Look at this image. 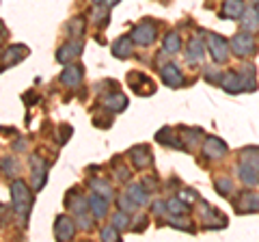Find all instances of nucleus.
Returning <instances> with one entry per match:
<instances>
[{"mask_svg": "<svg viewBox=\"0 0 259 242\" xmlns=\"http://www.w3.org/2000/svg\"><path fill=\"white\" fill-rule=\"evenodd\" d=\"M11 204H13V210L18 212L20 219L28 214L30 210V204H32V197H30V190L26 186L24 180H15L11 184Z\"/></svg>", "mask_w": 259, "mask_h": 242, "instance_id": "f257e3e1", "label": "nucleus"}, {"mask_svg": "<svg viewBox=\"0 0 259 242\" xmlns=\"http://www.w3.org/2000/svg\"><path fill=\"white\" fill-rule=\"evenodd\" d=\"M156 24L153 22H147V20H143L141 24H136V26L132 28V37L134 39V44H139V46H149L153 44V39H156Z\"/></svg>", "mask_w": 259, "mask_h": 242, "instance_id": "f03ea898", "label": "nucleus"}, {"mask_svg": "<svg viewBox=\"0 0 259 242\" xmlns=\"http://www.w3.org/2000/svg\"><path fill=\"white\" fill-rule=\"evenodd\" d=\"M207 48H209V52H212L216 63H225L227 59H229L231 44H227L225 37H221V35H207Z\"/></svg>", "mask_w": 259, "mask_h": 242, "instance_id": "7ed1b4c3", "label": "nucleus"}, {"mask_svg": "<svg viewBox=\"0 0 259 242\" xmlns=\"http://www.w3.org/2000/svg\"><path fill=\"white\" fill-rule=\"evenodd\" d=\"M231 50L238 56H248L255 52V39L250 33H238L231 39Z\"/></svg>", "mask_w": 259, "mask_h": 242, "instance_id": "20e7f679", "label": "nucleus"}, {"mask_svg": "<svg viewBox=\"0 0 259 242\" xmlns=\"http://www.w3.org/2000/svg\"><path fill=\"white\" fill-rule=\"evenodd\" d=\"M82 54V44L80 42H69L59 48V52H56V61L59 63H71L74 59Z\"/></svg>", "mask_w": 259, "mask_h": 242, "instance_id": "39448f33", "label": "nucleus"}, {"mask_svg": "<svg viewBox=\"0 0 259 242\" xmlns=\"http://www.w3.org/2000/svg\"><path fill=\"white\" fill-rule=\"evenodd\" d=\"M7 50H9V52L3 54V69L15 65V63H20L24 56H28V48L22 46V44H15L11 48H7Z\"/></svg>", "mask_w": 259, "mask_h": 242, "instance_id": "423d86ee", "label": "nucleus"}, {"mask_svg": "<svg viewBox=\"0 0 259 242\" xmlns=\"http://www.w3.org/2000/svg\"><path fill=\"white\" fill-rule=\"evenodd\" d=\"M76 233V223H71V219L67 216H59L54 225V236L59 240H71Z\"/></svg>", "mask_w": 259, "mask_h": 242, "instance_id": "0eeeda50", "label": "nucleus"}, {"mask_svg": "<svg viewBox=\"0 0 259 242\" xmlns=\"http://www.w3.org/2000/svg\"><path fill=\"white\" fill-rule=\"evenodd\" d=\"M203 154L207 158H212V160H218V158H223L227 154V145L221 139H216V136H207L205 145H203Z\"/></svg>", "mask_w": 259, "mask_h": 242, "instance_id": "6e6552de", "label": "nucleus"}, {"mask_svg": "<svg viewBox=\"0 0 259 242\" xmlns=\"http://www.w3.org/2000/svg\"><path fill=\"white\" fill-rule=\"evenodd\" d=\"M160 74H162V80H164V85H168V87H182V85H184L182 69L177 67V65H173V63H168V65H162Z\"/></svg>", "mask_w": 259, "mask_h": 242, "instance_id": "1a4fd4ad", "label": "nucleus"}, {"mask_svg": "<svg viewBox=\"0 0 259 242\" xmlns=\"http://www.w3.org/2000/svg\"><path fill=\"white\" fill-rule=\"evenodd\" d=\"M236 206H238V212H259V195L257 192H242L240 199L236 201Z\"/></svg>", "mask_w": 259, "mask_h": 242, "instance_id": "9d476101", "label": "nucleus"}, {"mask_svg": "<svg viewBox=\"0 0 259 242\" xmlns=\"http://www.w3.org/2000/svg\"><path fill=\"white\" fill-rule=\"evenodd\" d=\"M130 158H132L136 169H145L147 165H151V151L147 145H134V147L130 149Z\"/></svg>", "mask_w": 259, "mask_h": 242, "instance_id": "9b49d317", "label": "nucleus"}, {"mask_svg": "<svg viewBox=\"0 0 259 242\" xmlns=\"http://www.w3.org/2000/svg\"><path fill=\"white\" fill-rule=\"evenodd\" d=\"M244 0H225L221 15L225 20H240L244 15Z\"/></svg>", "mask_w": 259, "mask_h": 242, "instance_id": "f8f14e48", "label": "nucleus"}, {"mask_svg": "<svg viewBox=\"0 0 259 242\" xmlns=\"http://www.w3.org/2000/svg\"><path fill=\"white\" fill-rule=\"evenodd\" d=\"M238 175H240V180H242V184H244V186L255 188L257 184H259V169L250 167V165H246V163H242V165L238 167Z\"/></svg>", "mask_w": 259, "mask_h": 242, "instance_id": "ddd939ff", "label": "nucleus"}, {"mask_svg": "<svg viewBox=\"0 0 259 242\" xmlns=\"http://www.w3.org/2000/svg\"><path fill=\"white\" fill-rule=\"evenodd\" d=\"M205 56V46L203 42H201L199 37H192L188 42V50H186V59H188V63H201Z\"/></svg>", "mask_w": 259, "mask_h": 242, "instance_id": "4468645a", "label": "nucleus"}, {"mask_svg": "<svg viewBox=\"0 0 259 242\" xmlns=\"http://www.w3.org/2000/svg\"><path fill=\"white\" fill-rule=\"evenodd\" d=\"M89 210H91L93 219H104L106 212H108V199L95 192V195L89 197Z\"/></svg>", "mask_w": 259, "mask_h": 242, "instance_id": "2eb2a0df", "label": "nucleus"}, {"mask_svg": "<svg viewBox=\"0 0 259 242\" xmlns=\"http://www.w3.org/2000/svg\"><path fill=\"white\" fill-rule=\"evenodd\" d=\"M80 80H82V67H80V65L65 67V71L61 74V83L67 85V87H78Z\"/></svg>", "mask_w": 259, "mask_h": 242, "instance_id": "dca6fc26", "label": "nucleus"}, {"mask_svg": "<svg viewBox=\"0 0 259 242\" xmlns=\"http://www.w3.org/2000/svg\"><path fill=\"white\" fill-rule=\"evenodd\" d=\"M104 106H106L110 112H121L127 106V98L123 93H108L106 98H104Z\"/></svg>", "mask_w": 259, "mask_h": 242, "instance_id": "f3484780", "label": "nucleus"}, {"mask_svg": "<svg viewBox=\"0 0 259 242\" xmlns=\"http://www.w3.org/2000/svg\"><path fill=\"white\" fill-rule=\"evenodd\" d=\"M132 37H119L115 44H112V54L117 56V59H127L130 54H132Z\"/></svg>", "mask_w": 259, "mask_h": 242, "instance_id": "a211bd4d", "label": "nucleus"}, {"mask_svg": "<svg viewBox=\"0 0 259 242\" xmlns=\"http://www.w3.org/2000/svg\"><path fill=\"white\" fill-rule=\"evenodd\" d=\"M238 74H240V80H242L244 91H255V89H257V80H255L253 65H242V69L238 71Z\"/></svg>", "mask_w": 259, "mask_h": 242, "instance_id": "6ab92c4d", "label": "nucleus"}, {"mask_svg": "<svg viewBox=\"0 0 259 242\" xmlns=\"http://www.w3.org/2000/svg\"><path fill=\"white\" fill-rule=\"evenodd\" d=\"M223 89L227 93H240L244 91V87H242V80H240V74H233V71H229V74L223 76Z\"/></svg>", "mask_w": 259, "mask_h": 242, "instance_id": "aec40b11", "label": "nucleus"}, {"mask_svg": "<svg viewBox=\"0 0 259 242\" xmlns=\"http://www.w3.org/2000/svg\"><path fill=\"white\" fill-rule=\"evenodd\" d=\"M156 141H158V143H162V145H168V147H177V149H182V147H184L182 136H180V139H175V136L171 134V130H168V128H164V130H160V132H158Z\"/></svg>", "mask_w": 259, "mask_h": 242, "instance_id": "412c9836", "label": "nucleus"}, {"mask_svg": "<svg viewBox=\"0 0 259 242\" xmlns=\"http://www.w3.org/2000/svg\"><path fill=\"white\" fill-rule=\"evenodd\" d=\"M166 206H168V212L171 214H188L190 212V206H188V201H184L182 197H173V199H168L166 201Z\"/></svg>", "mask_w": 259, "mask_h": 242, "instance_id": "4be33fe9", "label": "nucleus"}, {"mask_svg": "<svg viewBox=\"0 0 259 242\" xmlns=\"http://www.w3.org/2000/svg\"><path fill=\"white\" fill-rule=\"evenodd\" d=\"M240 22H242V28L253 33V30L259 28V11H244V15L240 18Z\"/></svg>", "mask_w": 259, "mask_h": 242, "instance_id": "5701e85b", "label": "nucleus"}, {"mask_svg": "<svg viewBox=\"0 0 259 242\" xmlns=\"http://www.w3.org/2000/svg\"><path fill=\"white\" fill-rule=\"evenodd\" d=\"M127 195L132 197L139 206H147V201H149L147 192H145V188H143V186H139V184H132V186L127 188Z\"/></svg>", "mask_w": 259, "mask_h": 242, "instance_id": "b1692460", "label": "nucleus"}, {"mask_svg": "<svg viewBox=\"0 0 259 242\" xmlns=\"http://www.w3.org/2000/svg\"><path fill=\"white\" fill-rule=\"evenodd\" d=\"M91 188H93V192H97V195L112 199V186L106 180H91Z\"/></svg>", "mask_w": 259, "mask_h": 242, "instance_id": "393cba45", "label": "nucleus"}, {"mask_svg": "<svg viewBox=\"0 0 259 242\" xmlns=\"http://www.w3.org/2000/svg\"><path fill=\"white\" fill-rule=\"evenodd\" d=\"M164 50H166L168 54L180 52V50H182V39H180V35H177V33H168V35L164 37Z\"/></svg>", "mask_w": 259, "mask_h": 242, "instance_id": "a878e982", "label": "nucleus"}, {"mask_svg": "<svg viewBox=\"0 0 259 242\" xmlns=\"http://www.w3.org/2000/svg\"><path fill=\"white\" fill-rule=\"evenodd\" d=\"M82 33H84V20L82 18L69 20V24H67V35L69 37H78V35H82Z\"/></svg>", "mask_w": 259, "mask_h": 242, "instance_id": "bb28decb", "label": "nucleus"}, {"mask_svg": "<svg viewBox=\"0 0 259 242\" xmlns=\"http://www.w3.org/2000/svg\"><path fill=\"white\" fill-rule=\"evenodd\" d=\"M242 163H246V165H250V167L259 169V149H257V147L244 149V151H242Z\"/></svg>", "mask_w": 259, "mask_h": 242, "instance_id": "cd10ccee", "label": "nucleus"}, {"mask_svg": "<svg viewBox=\"0 0 259 242\" xmlns=\"http://www.w3.org/2000/svg\"><path fill=\"white\" fill-rule=\"evenodd\" d=\"M112 225L119 229V231H123V229H127L130 227V214L127 212H123V210H119V212L112 216Z\"/></svg>", "mask_w": 259, "mask_h": 242, "instance_id": "c85d7f7f", "label": "nucleus"}, {"mask_svg": "<svg viewBox=\"0 0 259 242\" xmlns=\"http://www.w3.org/2000/svg\"><path fill=\"white\" fill-rule=\"evenodd\" d=\"M205 80L207 83H212V85H221L223 83V74H221V69H216V67H205Z\"/></svg>", "mask_w": 259, "mask_h": 242, "instance_id": "c756f323", "label": "nucleus"}, {"mask_svg": "<svg viewBox=\"0 0 259 242\" xmlns=\"http://www.w3.org/2000/svg\"><path fill=\"white\" fill-rule=\"evenodd\" d=\"M119 210H123V212H127V214H132L134 210H136V201L130 197V195H125V197H121L119 199Z\"/></svg>", "mask_w": 259, "mask_h": 242, "instance_id": "7c9ffc66", "label": "nucleus"}, {"mask_svg": "<svg viewBox=\"0 0 259 242\" xmlns=\"http://www.w3.org/2000/svg\"><path fill=\"white\" fill-rule=\"evenodd\" d=\"M233 188V182L229 180V177H221V180H216V190L221 192V195H229Z\"/></svg>", "mask_w": 259, "mask_h": 242, "instance_id": "2f4dec72", "label": "nucleus"}, {"mask_svg": "<svg viewBox=\"0 0 259 242\" xmlns=\"http://www.w3.org/2000/svg\"><path fill=\"white\" fill-rule=\"evenodd\" d=\"M100 238L102 240H119V229L115 227V225H106V227L102 229V233H100Z\"/></svg>", "mask_w": 259, "mask_h": 242, "instance_id": "473e14b6", "label": "nucleus"}, {"mask_svg": "<svg viewBox=\"0 0 259 242\" xmlns=\"http://www.w3.org/2000/svg\"><path fill=\"white\" fill-rule=\"evenodd\" d=\"M3 171L5 175H15L18 173V163L13 158H3Z\"/></svg>", "mask_w": 259, "mask_h": 242, "instance_id": "72a5a7b5", "label": "nucleus"}, {"mask_svg": "<svg viewBox=\"0 0 259 242\" xmlns=\"http://www.w3.org/2000/svg\"><path fill=\"white\" fill-rule=\"evenodd\" d=\"M93 22H95V24H102V26H104V24L108 22V18H106V11L100 9V7H95V9H93Z\"/></svg>", "mask_w": 259, "mask_h": 242, "instance_id": "f704fd0d", "label": "nucleus"}, {"mask_svg": "<svg viewBox=\"0 0 259 242\" xmlns=\"http://www.w3.org/2000/svg\"><path fill=\"white\" fill-rule=\"evenodd\" d=\"M164 212H168V206L164 204V201H156L153 204V214H158V216H162Z\"/></svg>", "mask_w": 259, "mask_h": 242, "instance_id": "c9c22d12", "label": "nucleus"}, {"mask_svg": "<svg viewBox=\"0 0 259 242\" xmlns=\"http://www.w3.org/2000/svg\"><path fill=\"white\" fill-rule=\"evenodd\" d=\"M117 180H121V182H125L127 177H130V169L127 167H117Z\"/></svg>", "mask_w": 259, "mask_h": 242, "instance_id": "e433bc0d", "label": "nucleus"}, {"mask_svg": "<svg viewBox=\"0 0 259 242\" xmlns=\"http://www.w3.org/2000/svg\"><path fill=\"white\" fill-rule=\"evenodd\" d=\"M78 221H80V227H82V229H91V219L84 216V212L78 214Z\"/></svg>", "mask_w": 259, "mask_h": 242, "instance_id": "4c0bfd02", "label": "nucleus"}, {"mask_svg": "<svg viewBox=\"0 0 259 242\" xmlns=\"http://www.w3.org/2000/svg\"><path fill=\"white\" fill-rule=\"evenodd\" d=\"M177 197H182L184 201H192V199H197V195H194L192 190H182V192H180V195H177Z\"/></svg>", "mask_w": 259, "mask_h": 242, "instance_id": "58836bf2", "label": "nucleus"}, {"mask_svg": "<svg viewBox=\"0 0 259 242\" xmlns=\"http://www.w3.org/2000/svg\"><path fill=\"white\" fill-rule=\"evenodd\" d=\"M24 147H26V143H24V139H18V141H15V145H13V149H15V151H22Z\"/></svg>", "mask_w": 259, "mask_h": 242, "instance_id": "ea45409f", "label": "nucleus"}, {"mask_svg": "<svg viewBox=\"0 0 259 242\" xmlns=\"http://www.w3.org/2000/svg\"><path fill=\"white\" fill-rule=\"evenodd\" d=\"M117 3H121V0H106V5H108V7H115Z\"/></svg>", "mask_w": 259, "mask_h": 242, "instance_id": "a19ab883", "label": "nucleus"}, {"mask_svg": "<svg viewBox=\"0 0 259 242\" xmlns=\"http://www.w3.org/2000/svg\"><path fill=\"white\" fill-rule=\"evenodd\" d=\"M93 3H95V5H100V3H106V0H93Z\"/></svg>", "mask_w": 259, "mask_h": 242, "instance_id": "79ce46f5", "label": "nucleus"}, {"mask_svg": "<svg viewBox=\"0 0 259 242\" xmlns=\"http://www.w3.org/2000/svg\"><path fill=\"white\" fill-rule=\"evenodd\" d=\"M257 11H259V3H257Z\"/></svg>", "mask_w": 259, "mask_h": 242, "instance_id": "37998d69", "label": "nucleus"}, {"mask_svg": "<svg viewBox=\"0 0 259 242\" xmlns=\"http://www.w3.org/2000/svg\"><path fill=\"white\" fill-rule=\"evenodd\" d=\"M255 3H259V0H255Z\"/></svg>", "mask_w": 259, "mask_h": 242, "instance_id": "c03bdc74", "label": "nucleus"}]
</instances>
